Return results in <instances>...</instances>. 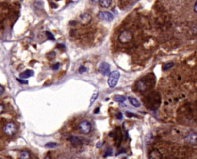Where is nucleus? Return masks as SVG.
I'll return each instance as SVG.
<instances>
[{
    "instance_id": "1",
    "label": "nucleus",
    "mask_w": 197,
    "mask_h": 159,
    "mask_svg": "<svg viewBox=\"0 0 197 159\" xmlns=\"http://www.w3.org/2000/svg\"><path fill=\"white\" fill-rule=\"evenodd\" d=\"M133 39V34L128 30L122 31L118 37V40L120 43H128Z\"/></svg>"
},
{
    "instance_id": "2",
    "label": "nucleus",
    "mask_w": 197,
    "mask_h": 159,
    "mask_svg": "<svg viewBox=\"0 0 197 159\" xmlns=\"http://www.w3.org/2000/svg\"><path fill=\"white\" fill-rule=\"evenodd\" d=\"M120 74L119 71H113L111 72L108 76V83L110 88L115 87L120 79Z\"/></svg>"
},
{
    "instance_id": "3",
    "label": "nucleus",
    "mask_w": 197,
    "mask_h": 159,
    "mask_svg": "<svg viewBox=\"0 0 197 159\" xmlns=\"http://www.w3.org/2000/svg\"><path fill=\"white\" fill-rule=\"evenodd\" d=\"M3 131L8 136H13L17 132V127L13 123H8L4 126Z\"/></svg>"
},
{
    "instance_id": "4",
    "label": "nucleus",
    "mask_w": 197,
    "mask_h": 159,
    "mask_svg": "<svg viewBox=\"0 0 197 159\" xmlns=\"http://www.w3.org/2000/svg\"><path fill=\"white\" fill-rule=\"evenodd\" d=\"M97 17L100 19L104 21H112L113 20V15L110 12L108 11H100L98 12L97 14Z\"/></svg>"
},
{
    "instance_id": "5",
    "label": "nucleus",
    "mask_w": 197,
    "mask_h": 159,
    "mask_svg": "<svg viewBox=\"0 0 197 159\" xmlns=\"http://www.w3.org/2000/svg\"><path fill=\"white\" fill-rule=\"evenodd\" d=\"M99 72L103 76H109L111 74V67L107 62H103L99 65Z\"/></svg>"
},
{
    "instance_id": "6",
    "label": "nucleus",
    "mask_w": 197,
    "mask_h": 159,
    "mask_svg": "<svg viewBox=\"0 0 197 159\" xmlns=\"http://www.w3.org/2000/svg\"><path fill=\"white\" fill-rule=\"evenodd\" d=\"M79 128L81 130L82 133H83L84 134H88L91 131L92 125L90 122L87 120H83L79 124Z\"/></svg>"
},
{
    "instance_id": "7",
    "label": "nucleus",
    "mask_w": 197,
    "mask_h": 159,
    "mask_svg": "<svg viewBox=\"0 0 197 159\" xmlns=\"http://www.w3.org/2000/svg\"><path fill=\"white\" fill-rule=\"evenodd\" d=\"M92 20V16L89 13H82L80 16V22L82 25H87Z\"/></svg>"
},
{
    "instance_id": "8",
    "label": "nucleus",
    "mask_w": 197,
    "mask_h": 159,
    "mask_svg": "<svg viewBox=\"0 0 197 159\" xmlns=\"http://www.w3.org/2000/svg\"><path fill=\"white\" fill-rule=\"evenodd\" d=\"M68 140L71 142V144L75 146H81L83 144V139L78 136H71L68 139Z\"/></svg>"
},
{
    "instance_id": "9",
    "label": "nucleus",
    "mask_w": 197,
    "mask_h": 159,
    "mask_svg": "<svg viewBox=\"0 0 197 159\" xmlns=\"http://www.w3.org/2000/svg\"><path fill=\"white\" fill-rule=\"evenodd\" d=\"M34 71L33 70H31V69H27V70H25V72H22V73L20 74L19 77L20 79H26L27 78H30L32 76H34Z\"/></svg>"
},
{
    "instance_id": "10",
    "label": "nucleus",
    "mask_w": 197,
    "mask_h": 159,
    "mask_svg": "<svg viewBox=\"0 0 197 159\" xmlns=\"http://www.w3.org/2000/svg\"><path fill=\"white\" fill-rule=\"evenodd\" d=\"M187 141L191 144H194L197 142V135L194 133H190L186 138Z\"/></svg>"
},
{
    "instance_id": "11",
    "label": "nucleus",
    "mask_w": 197,
    "mask_h": 159,
    "mask_svg": "<svg viewBox=\"0 0 197 159\" xmlns=\"http://www.w3.org/2000/svg\"><path fill=\"white\" fill-rule=\"evenodd\" d=\"M128 99L129 101V102L131 104L133 107H139L141 106V103L139 102V101L136 98H133V97H129Z\"/></svg>"
},
{
    "instance_id": "12",
    "label": "nucleus",
    "mask_w": 197,
    "mask_h": 159,
    "mask_svg": "<svg viewBox=\"0 0 197 159\" xmlns=\"http://www.w3.org/2000/svg\"><path fill=\"white\" fill-rule=\"evenodd\" d=\"M113 100L117 102H124L126 100V97L121 95H116L113 97Z\"/></svg>"
},
{
    "instance_id": "13",
    "label": "nucleus",
    "mask_w": 197,
    "mask_h": 159,
    "mask_svg": "<svg viewBox=\"0 0 197 159\" xmlns=\"http://www.w3.org/2000/svg\"><path fill=\"white\" fill-rule=\"evenodd\" d=\"M112 0H99V3L101 6L103 8H108L111 4Z\"/></svg>"
},
{
    "instance_id": "14",
    "label": "nucleus",
    "mask_w": 197,
    "mask_h": 159,
    "mask_svg": "<svg viewBox=\"0 0 197 159\" xmlns=\"http://www.w3.org/2000/svg\"><path fill=\"white\" fill-rule=\"evenodd\" d=\"M146 143L147 144H150L152 142H153L154 140V137H153V135L152 133H148L146 136Z\"/></svg>"
},
{
    "instance_id": "15",
    "label": "nucleus",
    "mask_w": 197,
    "mask_h": 159,
    "mask_svg": "<svg viewBox=\"0 0 197 159\" xmlns=\"http://www.w3.org/2000/svg\"><path fill=\"white\" fill-rule=\"evenodd\" d=\"M30 154L27 151H23L19 155V158L22 159H30Z\"/></svg>"
},
{
    "instance_id": "16",
    "label": "nucleus",
    "mask_w": 197,
    "mask_h": 159,
    "mask_svg": "<svg viewBox=\"0 0 197 159\" xmlns=\"http://www.w3.org/2000/svg\"><path fill=\"white\" fill-rule=\"evenodd\" d=\"M98 93H94V94L92 95V98H91V99H90V106H89V107H90V106L93 104V102H94V101L97 99V98H98Z\"/></svg>"
},
{
    "instance_id": "17",
    "label": "nucleus",
    "mask_w": 197,
    "mask_h": 159,
    "mask_svg": "<svg viewBox=\"0 0 197 159\" xmlns=\"http://www.w3.org/2000/svg\"><path fill=\"white\" fill-rule=\"evenodd\" d=\"M57 146V144H56V143H54V142H48V143H47L45 145V147L47 148V149H52V148L56 147Z\"/></svg>"
},
{
    "instance_id": "18",
    "label": "nucleus",
    "mask_w": 197,
    "mask_h": 159,
    "mask_svg": "<svg viewBox=\"0 0 197 159\" xmlns=\"http://www.w3.org/2000/svg\"><path fill=\"white\" fill-rule=\"evenodd\" d=\"M173 62H168V63H167V64H166L165 65H164V67H163V70L164 71H166V70H168V69H171L172 67L173 66Z\"/></svg>"
},
{
    "instance_id": "19",
    "label": "nucleus",
    "mask_w": 197,
    "mask_h": 159,
    "mask_svg": "<svg viewBox=\"0 0 197 159\" xmlns=\"http://www.w3.org/2000/svg\"><path fill=\"white\" fill-rule=\"evenodd\" d=\"M87 70V68H86L85 67H84V66H81V67H79V69H78V72H79V73L80 74H82L84 73V72H85Z\"/></svg>"
},
{
    "instance_id": "20",
    "label": "nucleus",
    "mask_w": 197,
    "mask_h": 159,
    "mask_svg": "<svg viewBox=\"0 0 197 159\" xmlns=\"http://www.w3.org/2000/svg\"><path fill=\"white\" fill-rule=\"evenodd\" d=\"M112 154H113L112 149H108L106 151V153H105V154L103 156V157H107V156H111Z\"/></svg>"
},
{
    "instance_id": "21",
    "label": "nucleus",
    "mask_w": 197,
    "mask_h": 159,
    "mask_svg": "<svg viewBox=\"0 0 197 159\" xmlns=\"http://www.w3.org/2000/svg\"><path fill=\"white\" fill-rule=\"evenodd\" d=\"M46 35H47L48 38L50 39H51V40H55V38H54V36L52 35V33H50V32H46Z\"/></svg>"
},
{
    "instance_id": "22",
    "label": "nucleus",
    "mask_w": 197,
    "mask_h": 159,
    "mask_svg": "<svg viewBox=\"0 0 197 159\" xmlns=\"http://www.w3.org/2000/svg\"><path fill=\"white\" fill-rule=\"evenodd\" d=\"M17 81L22 84H28V81H25L22 79H17Z\"/></svg>"
},
{
    "instance_id": "23",
    "label": "nucleus",
    "mask_w": 197,
    "mask_h": 159,
    "mask_svg": "<svg viewBox=\"0 0 197 159\" xmlns=\"http://www.w3.org/2000/svg\"><path fill=\"white\" fill-rule=\"evenodd\" d=\"M117 119H119V120H122L123 119V115H122V114L121 112L117 113Z\"/></svg>"
},
{
    "instance_id": "24",
    "label": "nucleus",
    "mask_w": 197,
    "mask_h": 159,
    "mask_svg": "<svg viewBox=\"0 0 197 159\" xmlns=\"http://www.w3.org/2000/svg\"><path fill=\"white\" fill-rule=\"evenodd\" d=\"M60 63H57V64H55V65H53V67H52V69L53 70H57V69L60 68Z\"/></svg>"
},
{
    "instance_id": "25",
    "label": "nucleus",
    "mask_w": 197,
    "mask_h": 159,
    "mask_svg": "<svg viewBox=\"0 0 197 159\" xmlns=\"http://www.w3.org/2000/svg\"><path fill=\"white\" fill-rule=\"evenodd\" d=\"M126 115L128 116L129 118H131L132 116H134V114H133V113H131V112H127L126 113Z\"/></svg>"
},
{
    "instance_id": "26",
    "label": "nucleus",
    "mask_w": 197,
    "mask_h": 159,
    "mask_svg": "<svg viewBox=\"0 0 197 159\" xmlns=\"http://www.w3.org/2000/svg\"><path fill=\"white\" fill-rule=\"evenodd\" d=\"M4 86H2V85H1L0 86V94L2 95L3 94V93H4Z\"/></svg>"
},
{
    "instance_id": "27",
    "label": "nucleus",
    "mask_w": 197,
    "mask_h": 159,
    "mask_svg": "<svg viewBox=\"0 0 197 159\" xmlns=\"http://www.w3.org/2000/svg\"><path fill=\"white\" fill-rule=\"evenodd\" d=\"M103 142H98V143L97 144V148H98V149H99V148H101V147L102 146V145H103Z\"/></svg>"
},
{
    "instance_id": "28",
    "label": "nucleus",
    "mask_w": 197,
    "mask_h": 159,
    "mask_svg": "<svg viewBox=\"0 0 197 159\" xmlns=\"http://www.w3.org/2000/svg\"><path fill=\"white\" fill-rule=\"evenodd\" d=\"M194 11H195V13H197V1H196V3L194 4Z\"/></svg>"
},
{
    "instance_id": "29",
    "label": "nucleus",
    "mask_w": 197,
    "mask_h": 159,
    "mask_svg": "<svg viewBox=\"0 0 197 159\" xmlns=\"http://www.w3.org/2000/svg\"><path fill=\"white\" fill-rule=\"evenodd\" d=\"M100 112V108H99V107L96 108V109H94V114H98V112Z\"/></svg>"
},
{
    "instance_id": "30",
    "label": "nucleus",
    "mask_w": 197,
    "mask_h": 159,
    "mask_svg": "<svg viewBox=\"0 0 197 159\" xmlns=\"http://www.w3.org/2000/svg\"><path fill=\"white\" fill-rule=\"evenodd\" d=\"M2 112H3V105L1 104V113H2Z\"/></svg>"
},
{
    "instance_id": "31",
    "label": "nucleus",
    "mask_w": 197,
    "mask_h": 159,
    "mask_svg": "<svg viewBox=\"0 0 197 159\" xmlns=\"http://www.w3.org/2000/svg\"><path fill=\"white\" fill-rule=\"evenodd\" d=\"M92 1H98V0H92Z\"/></svg>"
}]
</instances>
